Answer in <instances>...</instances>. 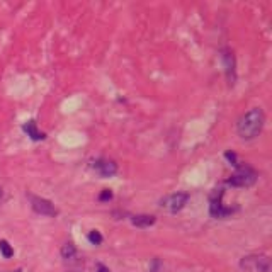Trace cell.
<instances>
[{
    "label": "cell",
    "instance_id": "1",
    "mask_svg": "<svg viewBox=\"0 0 272 272\" xmlns=\"http://www.w3.org/2000/svg\"><path fill=\"white\" fill-rule=\"evenodd\" d=\"M264 122H265V116L262 113V109L260 108L250 109L248 113H245L237 122L238 136L242 138V140H254V138H257L260 133H262Z\"/></svg>",
    "mask_w": 272,
    "mask_h": 272
},
{
    "label": "cell",
    "instance_id": "2",
    "mask_svg": "<svg viewBox=\"0 0 272 272\" xmlns=\"http://www.w3.org/2000/svg\"><path fill=\"white\" fill-rule=\"evenodd\" d=\"M240 265L245 270H252V272H270V259L264 254H255V255H247L240 260Z\"/></svg>",
    "mask_w": 272,
    "mask_h": 272
},
{
    "label": "cell",
    "instance_id": "3",
    "mask_svg": "<svg viewBox=\"0 0 272 272\" xmlns=\"http://www.w3.org/2000/svg\"><path fill=\"white\" fill-rule=\"evenodd\" d=\"M255 180H257V172L243 165V167H238V172L233 174L226 182L233 187H250V185L255 184Z\"/></svg>",
    "mask_w": 272,
    "mask_h": 272
},
{
    "label": "cell",
    "instance_id": "4",
    "mask_svg": "<svg viewBox=\"0 0 272 272\" xmlns=\"http://www.w3.org/2000/svg\"><path fill=\"white\" fill-rule=\"evenodd\" d=\"M28 197H29L31 207H33L38 215H43V216H56L58 215V210L51 201L45 199V197L34 196V194H28Z\"/></svg>",
    "mask_w": 272,
    "mask_h": 272
},
{
    "label": "cell",
    "instance_id": "5",
    "mask_svg": "<svg viewBox=\"0 0 272 272\" xmlns=\"http://www.w3.org/2000/svg\"><path fill=\"white\" fill-rule=\"evenodd\" d=\"M187 201H189L187 193H175V194L165 196L163 199L160 201V206L165 207V210H169L170 213H177L187 204Z\"/></svg>",
    "mask_w": 272,
    "mask_h": 272
},
{
    "label": "cell",
    "instance_id": "6",
    "mask_svg": "<svg viewBox=\"0 0 272 272\" xmlns=\"http://www.w3.org/2000/svg\"><path fill=\"white\" fill-rule=\"evenodd\" d=\"M90 167L95 170V174H99L100 177H104V179L114 177V175L117 174L116 162H113V160H108V158H97V160H94Z\"/></svg>",
    "mask_w": 272,
    "mask_h": 272
},
{
    "label": "cell",
    "instance_id": "7",
    "mask_svg": "<svg viewBox=\"0 0 272 272\" xmlns=\"http://www.w3.org/2000/svg\"><path fill=\"white\" fill-rule=\"evenodd\" d=\"M221 197H223V191L221 189H220V193L213 194V197H211V207H210L211 216H215V218H226V216H230L232 213L235 211L233 207H226L225 204H223Z\"/></svg>",
    "mask_w": 272,
    "mask_h": 272
},
{
    "label": "cell",
    "instance_id": "8",
    "mask_svg": "<svg viewBox=\"0 0 272 272\" xmlns=\"http://www.w3.org/2000/svg\"><path fill=\"white\" fill-rule=\"evenodd\" d=\"M23 130H24L26 135H28L31 140H34V141H41V140H45V138H46L45 133H41L38 130V124H36L34 119H31V121L26 122V124L23 126Z\"/></svg>",
    "mask_w": 272,
    "mask_h": 272
},
{
    "label": "cell",
    "instance_id": "9",
    "mask_svg": "<svg viewBox=\"0 0 272 272\" xmlns=\"http://www.w3.org/2000/svg\"><path fill=\"white\" fill-rule=\"evenodd\" d=\"M131 223L138 228H148L152 226L153 223H155V216H150V215H136V216H131Z\"/></svg>",
    "mask_w": 272,
    "mask_h": 272
},
{
    "label": "cell",
    "instance_id": "10",
    "mask_svg": "<svg viewBox=\"0 0 272 272\" xmlns=\"http://www.w3.org/2000/svg\"><path fill=\"white\" fill-rule=\"evenodd\" d=\"M61 257L67 260V262H70V260H75L77 259V248L73 247V243H65L61 248Z\"/></svg>",
    "mask_w": 272,
    "mask_h": 272
},
{
    "label": "cell",
    "instance_id": "11",
    "mask_svg": "<svg viewBox=\"0 0 272 272\" xmlns=\"http://www.w3.org/2000/svg\"><path fill=\"white\" fill-rule=\"evenodd\" d=\"M0 252H2L5 259H10L14 255V248L10 247L7 240H0Z\"/></svg>",
    "mask_w": 272,
    "mask_h": 272
},
{
    "label": "cell",
    "instance_id": "12",
    "mask_svg": "<svg viewBox=\"0 0 272 272\" xmlns=\"http://www.w3.org/2000/svg\"><path fill=\"white\" fill-rule=\"evenodd\" d=\"M89 242L92 245H100L102 243V235H100L97 230H92L89 233Z\"/></svg>",
    "mask_w": 272,
    "mask_h": 272
},
{
    "label": "cell",
    "instance_id": "13",
    "mask_svg": "<svg viewBox=\"0 0 272 272\" xmlns=\"http://www.w3.org/2000/svg\"><path fill=\"white\" fill-rule=\"evenodd\" d=\"M99 199H100V201H109V199H113V193H111L109 189H104L102 193H100Z\"/></svg>",
    "mask_w": 272,
    "mask_h": 272
},
{
    "label": "cell",
    "instance_id": "14",
    "mask_svg": "<svg viewBox=\"0 0 272 272\" xmlns=\"http://www.w3.org/2000/svg\"><path fill=\"white\" fill-rule=\"evenodd\" d=\"M158 270H160V262H158V260H153L152 267H150V270H148V272H158Z\"/></svg>",
    "mask_w": 272,
    "mask_h": 272
},
{
    "label": "cell",
    "instance_id": "15",
    "mask_svg": "<svg viewBox=\"0 0 272 272\" xmlns=\"http://www.w3.org/2000/svg\"><path fill=\"white\" fill-rule=\"evenodd\" d=\"M97 272H111V270H109L108 267H104V265H102V264H100V265H99V267H97Z\"/></svg>",
    "mask_w": 272,
    "mask_h": 272
},
{
    "label": "cell",
    "instance_id": "16",
    "mask_svg": "<svg viewBox=\"0 0 272 272\" xmlns=\"http://www.w3.org/2000/svg\"><path fill=\"white\" fill-rule=\"evenodd\" d=\"M2 196H4V191H2V187H0V199H2Z\"/></svg>",
    "mask_w": 272,
    "mask_h": 272
},
{
    "label": "cell",
    "instance_id": "17",
    "mask_svg": "<svg viewBox=\"0 0 272 272\" xmlns=\"http://www.w3.org/2000/svg\"><path fill=\"white\" fill-rule=\"evenodd\" d=\"M14 272H20V270H14Z\"/></svg>",
    "mask_w": 272,
    "mask_h": 272
}]
</instances>
